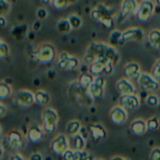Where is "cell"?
I'll list each match as a JSON object with an SVG mask.
<instances>
[{
  "instance_id": "cell-46",
  "label": "cell",
  "mask_w": 160,
  "mask_h": 160,
  "mask_svg": "<svg viewBox=\"0 0 160 160\" xmlns=\"http://www.w3.org/2000/svg\"><path fill=\"white\" fill-rule=\"evenodd\" d=\"M6 112H7V109H6V107L2 104V103L0 102V118H2V116L6 114Z\"/></svg>"
},
{
  "instance_id": "cell-49",
  "label": "cell",
  "mask_w": 160,
  "mask_h": 160,
  "mask_svg": "<svg viewBox=\"0 0 160 160\" xmlns=\"http://www.w3.org/2000/svg\"><path fill=\"white\" fill-rule=\"evenodd\" d=\"M2 152H3V149H2V145L0 144V158L2 157Z\"/></svg>"
},
{
  "instance_id": "cell-39",
  "label": "cell",
  "mask_w": 160,
  "mask_h": 160,
  "mask_svg": "<svg viewBox=\"0 0 160 160\" xmlns=\"http://www.w3.org/2000/svg\"><path fill=\"white\" fill-rule=\"evenodd\" d=\"M151 75L157 80H160V59H158L155 62V65L152 67V70H151Z\"/></svg>"
},
{
  "instance_id": "cell-6",
  "label": "cell",
  "mask_w": 160,
  "mask_h": 160,
  "mask_svg": "<svg viewBox=\"0 0 160 160\" xmlns=\"http://www.w3.org/2000/svg\"><path fill=\"white\" fill-rule=\"evenodd\" d=\"M105 79L102 76H97L94 78L93 82L88 88V92L92 97V99H100L102 98L104 93V87H105Z\"/></svg>"
},
{
  "instance_id": "cell-22",
  "label": "cell",
  "mask_w": 160,
  "mask_h": 160,
  "mask_svg": "<svg viewBox=\"0 0 160 160\" xmlns=\"http://www.w3.org/2000/svg\"><path fill=\"white\" fill-rule=\"evenodd\" d=\"M148 41L155 49L160 52V30L152 29L148 34Z\"/></svg>"
},
{
  "instance_id": "cell-15",
  "label": "cell",
  "mask_w": 160,
  "mask_h": 160,
  "mask_svg": "<svg viewBox=\"0 0 160 160\" xmlns=\"http://www.w3.org/2000/svg\"><path fill=\"white\" fill-rule=\"evenodd\" d=\"M7 142L10 148L18 151L23 147V136L21 135L20 132L12 131L11 133L8 135Z\"/></svg>"
},
{
  "instance_id": "cell-37",
  "label": "cell",
  "mask_w": 160,
  "mask_h": 160,
  "mask_svg": "<svg viewBox=\"0 0 160 160\" xmlns=\"http://www.w3.org/2000/svg\"><path fill=\"white\" fill-rule=\"evenodd\" d=\"M10 48L8 46L7 43L2 42L0 44V59H3V58H7L9 56Z\"/></svg>"
},
{
  "instance_id": "cell-44",
  "label": "cell",
  "mask_w": 160,
  "mask_h": 160,
  "mask_svg": "<svg viewBox=\"0 0 160 160\" xmlns=\"http://www.w3.org/2000/svg\"><path fill=\"white\" fill-rule=\"evenodd\" d=\"M43 159H44V157L41 156L40 153H38V152H34L30 156V160H43Z\"/></svg>"
},
{
  "instance_id": "cell-35",
  "label": "cell",
  "mask_w": 160,
  "mask_h": 160,
  "mask_svg": "<svg viewBox=\"0 0 160 160\" xmlns=\"http://www.w3.org/2000/svg\"><path fill=\"white\" fill-rule=\"evenodd\" d=\"M92 159V157L89 155V152L83 150H75V160H86Z\"/></svg>"
},
{
  "instance_id": "cell-52",
  "label": "cell",
  "mask_w": 160,
  "mask_h": 160,
  "mask_svg": "<svg viewBox=\"0 0 160 160\" xmlns=\"http://www.w3.org/2000/svg\"><path fill=\"white\" fill-rule=\"evenodd\" d=\"M156 2H157V3H158V5H159V6H160V0H156Z\"/></svg>"
},
{
  "instance_id": "cell-40",
  "label": "cell",
  "mask_w": 160,
  "mask_h": 160,
  "mask_svg": "<svg viewBox=\"0 0 160 160\" xmlns=\"http://www.w3.org/2000/svg\"><path fill=\"white\" fill-rule=\"evenodd\" d=\"M62 159H65V160H75V150L71 148H68L62 153Z\"/></svg>"
},
{
  "instance_id": "cell-48",
  "label": "cell",
  "mask_w": 160,
  "mask_h": 160,
  "mask_svg": "<svg viewBox=\"0 0 160 160\" xmlns=\"http://www.w3.org/2000/svg\"><path fill=\"white\" fill-rule=\"evenodd\" d=\"M33 29H34V31H38V30L41 29V20L35 21V23L33 24Z\"/></svg>"
},
{
  "instance_id": "cell-38",
  "label": "cell",
  "mask_w": 160,
  "mask_h": 160,
  "mask_svg": "<svg viewBox=\"0 0 160 160\" xmlns=\"http://www.w3.org/2000/svg\"><path fill=\"white\" fill-rule=\"evenodd\" d=\"M52 5L55 9L57 10H62L64 9L66 6H68V1L67 0H52Z\"/></svg>"
},
{
  "instance_id": "cell-21",
  "label": "cell",
  "mask_w": 160,
  "mask_h": 160,
  "mask_svg": "<svg viewBox=\"0 0 160 160\" xmlns=\"http://www.w3.org/2000/svg\"><path fill=\"white\" fill-rule=\"evenodd\" d=\"M88 131H89L90 135L96 140L104 139V138L107 137V131H105V128L101 124L90 125V126L88 127Z\"/></svg>"
},
{
  "instance_id": "cell-20",
  "label": "cell",
  "mask_w": 160,
  "mask_h": 160,
  "mask_svg": "<svg viewBox=\"0 0 160 160\" xmlns=\"http://www.w3.org/2000/svg\"><path fill=\"white\" fill-rule=\"evenodd\" d=\"M131 131L134 135L136 136H142L147 132V124L144 120L142 118H137V120L133 121L131 124Z\"/></svg>"
},
{
  "instance_id": "cell-10",
  "label": "cell",
  "mask_w": 160,
  "mask_h": 160,
  "mask_svg": "<svg viewBox=\"0 0 160 160\" xmlns=\"http://www.w3.org/2000/svg\"><path fill=\"white\" fill-rule=\"evenodd\" d=\"M69 148V138L66 135L59 134L52 142V150L57 155H62Z\"/></svg>"
},
{
  "instance_id": "cell-29",
  "label": "cell",
  "mask_w": 160,
  "mask_h": 160,
  "mask_svg": "<svg viewBox=\"0 0 160 160\" xmlns=\"http://www.w3.org/2000/svg\"><path fill=\"white\" fill-rule=\"evenodd\" d=\"M11 87L7 82H0V100H6L11 96Z\"/></svg>"
},
{
  "instance_id": "cell-42",
  "label": "cell",
  "mask_w": 160,
  "mask_h": 160,
  "mask_svg": "<svg viewBox=\"0 0 160 160\" xmlns=\"http://www.w3.org/2000/svg\"><path fill=\"white\" fill-rule=\"evenodd\" d=\"M47 16H48V13H47V10L45 9V8H40V9H38V11H36V17H38V19L41 21L45 20V19L47 18Z\"/></svg>"
},
{
  "instance_id": "cell-5",
  "label": "cell",
  "mask_w": 160,
  "mask_h": 160,
  "mask_svg": "<svg viewBox=\"0 0 160 160\" xmlns=\"http://www.w3.org/2000/svg\"><path fill=\"white\" fill-rule=\"evenodd\" d=\"M137 81L139 83L140 88L145 91H157L160 88L158 80L151 73L142 72Z\"/></svg>"
},
{
  "instance_id": "cell-30",
  "label": "cell",
  "mask_w": 160,
  "mask_h": 160,
  "mask_svg": "<svg viewBox=\"0 0 160 160\" xmlns=\"http://www.w3.org/2000/svg\"><path fill=\"white\" fill-rule=\"evenodd\" d=\"M70 57L67 52H62L59 54V57H58V67L62 70H66L67 69V62H68V58Z\"/></svg>"
},
{
  "instance_id": "cell-4",
  "label": "cell",
  "mask_w": 160,
  "mask_h": 160,
  "mask_svg": "<svg viewBox=\"0 0 160 160\" xmlns=\"http://www.w3.org/2000/svg\"><path fill=\"white\" fill-rule=\"evenodd\" d=\"M155 9L156 7L152 0H142V2L138 5L136 17L140 22H146L152 17Z\"/></svg>"
},
{
  "instance_id": "cell-1",
  "label": "cell",
  "mask_w": 160,
  "mask_h": 160,
  "mask_svg": "<svg viewBox=\"0 0 160 160\" xmlns=\"http://www.w3.org/2000/svg\"><path fill=\"white\" fill-rule=\"evenodd\" d=\"M120 54L112 45H108L101 42H93L87 47L85 54V62L90 65L97 60H105L114 66L120 62Z\"/></svg>"
},
{
  "instance_id": "cell-14",
  "label": "cell",
  "mask_w": 160,
  "mask_h": 160,
  "mask_svg": "<svg viewBox=\"0 0 160 160\" xmlns=\"http://www.w3.org/2000/svg\"><path fill=\"white\" fill-rule=\"evenodd\" d=\"M116 89L122 96L124 94H134L136 93V88L134 83L128 78H122L116 82Z\"/></svg>"
},
{
  "instance_id": "cell-45",
  "label": "cell",
  "mask_w": 160,
  "mask_h": 160,
  "mask_svg": "<svg viewBox=\"0 0 160 160\" xmlns=\"http://www.w3.org/2000/svg\"><path fill=\"white\" fill-rule=\"evenodd\" d=\"M10 159H11V160H23V159H24V157H23L22 155H20L19 152H14V153H12V155H11Z\"/></svg>"
},
{
  "instance_id": "cell-9",
  "label": "cell",
  "mask_w": 160,
  "mask_h": 160,
  "mask_svg": "<svg viewBox=\"0 0 160 160\" xmlns=\"http://www.w3.org/2000/svg\"><path fill=\"white\" fill-rule=\"evenodd\" d=\"M35 102V93L30 90H20L16 94V103L21 108H27Z\"/></svg>"
},
{
  "instance_id": "cell-51",
  "label": "cell",
  "mask_w": 160,
  "mask_h": 160,
  "mask_svg": "<svg viewBox=\"0 0 160 160\" xmlns=\"http://www.w3.org/2000/svg\"><path fill=\"white\" fill-rule=\"evenodd\" d=\"M112 159H114V160H116V159H121V160H122V159H125V158H124V157H112Z\"/></svg>"
},
{
  "instance_id": "cell-43",
  "label": "cell",
  "mask_w": 160,
  "mask_h": 160,
  "mask_svg": "<svg viewBox=\"0 0 160 160\" xmlns=\"http://www.w3.org/2000/svg\"><path fill=\"white\" fill-rule=\"evenodd\" d=\"M151 160H160V148L159 147H156L151 150L150 156H149Z\"/></svg>"
},
{
  "instance_id": "cell-8",
  "label": "cell",
  "mask_w": 160,
  "mask_h": 160,
  "mask_svg": "<svg viewBox=\"0 0 160 160\" xmlns=\"http://www.w3.org/2000/svg\"><path fill=\"white\" fill-rule=\"evenodd\" d=\"M120 105H122L127 112H134L140 105V99L134 94H124L120 98Z\"/></svg>"
},
{
  "instance_id": "cell-27",
  "label": "cell",
  "mask_w": 160,
  "mask_h": 160,
  "mask_svg": "<svg viewBox=\"0 0 160 160\" xmlns=\"http://www.w3.org/2000/svg\"><path fill=\"white\" fill-rule=\"evenodd\" d=\"M56 28H57V31L59 32V33H62V34L69 33V32L72 30V28H71L70 22H69L68 19H62V20H59L57 22Z\"/></svg>"
},
{
  "instance_id": "cell-24",
  "label": "cell",
  "mask_w": 160,
  "mask_h": 160,
  "mask_svg": "<svg viewBox=\"0 0 160 160\" xmlns=\"http://www.w3.org/2000/svg\"><path fill=\"white\" fill-rule=\"evenodd\" d=\"M51 101V96L45 90H38L35 92V102L40 105H46Z\"/></svg>"
},
{
  "instance_id": "cell-31",
  "label": "cell",
  "mask_w": 160,
  "mask_h": 160,
  "mask_svg": "<svg viewBox=\"0 0 160 160\" xmlns=\"http://www.w3.org/2000/svg\"><path fill=\"white\" fill-rule=\"evenodd\" d=\"M146 124H147V129H149V131H151V132L157 131L160 126L159 118H158L157 116H152V118H150L149 120H147Z\"/></svg>"
},
{
  "instance_id": "cell-26",
  "label": "cell",
  "mask_w": 160,
  "mask_h": 160,
  "mask_svg": "<svg viewBox=\"0 0 160 160\" xmlns=\"http://www.w3.org/2000/svg\"><path fill=\"white\" fill-rule=\"evenodd\" d=\"M125 41L123 40V35H122V32L118 31V30H113L110 34V44L112 46L116 47L118 45L123 44Z\"/></svg>"
},
{
  "instance_id": "cell-18",
  "label": "cell",
  "mask_w": 160,
  "mask_h": 160,
  "mask_svg": "<svg viewBox=\"0 0 160 160\" xmlns=\"http://www.w3.org/2000/svg\"><path fill=\"white\" fill-rule=\"evenodd\" d=\"M69 148L73 150H83L86 148V139L81 133L71 135L69 138Z\"/></svg>"
},
{
  "instance_id": "cell-34",
  "label": "cell",
  "mask_w": 160,
  "mask_h": 160,
  "mask_svg": "<svg viewBox=\"0 0 160 160\" xmlns=\"http://www.w3.org/2000/svg\"><path fill=\"white\" fill-rule=\"evenodd\" d=\"M78 67H79V59H78L77 57H75V56H70V57L68 58L66 70H75Z\"/></svg>"
},
{
  "instance_id": "cell-17",
  "label": "cell",
  "mask_w": 160,
  "mask_h": 160,
  "mask_svg": "<svg viewBox=\"0 0 160 160\" xmlns=\"http://www.w3.org/2000/svg\"><path fill=\"white\" fill-rule=\"evenodd\" d=\"M111 62H105V60H97V62H93L88 66V71L90 73L97 77V76H101L105 72V68Z\"/></svg>"
},
{
  "instance_id": "cell-53",
  "label": "cell",
  "mask_w": 160,
  "mask_h": 160,
  "mask_svg": "<svg viewBox=\"0 0 160 160\" xmlns=\"http://www.w3.org/2000/svg\"><path fill=\"white\" fill-rule=\"evenodd\" d=\"M1 43H2V41H1V38H0V44H1Z\"/></svg>"
},
{
  "instance_id": "cell-33",
  "label": "cell",
  "mask_w": 160,
  "mask_h": 160,
  "mask_svg": "<svg viewBox=\"0 0 160 160\" xmlns=\"http://www.w3.org/2000/svg\"><path fill=\"white\" fill-rule=\"evenodd\" d=\"M159 102H160L159 98H158V96H156V94L151 93V94H148V96H147L146 103H147V105H149V107H151V108L158 107V105H159Z\"/></svg>"
},
{
  "instance_id": "cell-50",
  "label": "cell",
  "mask_w": 160,
  "mask_h": 160,
  "mask_svg": "<svg viewBox=\"0 0 160 160\" xmlns=\"http://www.w3.org/2000/svg\"><path fill=\"white\" fill-rule=\"evenodd\" d=\"M42 2H44V3H46V5H49V3L52 2V0H41Z\"/></svg>"
},
{
  "instance_id": "cell-47",
  "label": "cell",
  "mask_w": 160,
  "mask_h": 160,
  "mask_svg": "<svg viewBox=\"0 0 160 160\" xmlns=\"http://www.w3.org/2000/svg\"><path fill=\"white\" fill-rule=\"evenodd\" d=\"M7 25V20L3 16H0V28H5Z\"/></svg>"
},
{
  "instance_id": "cell-23",
  "label": "cell",
  "mask_w": 160,
  "mask_h": 160,
  "mask_svg": "<svg viewBox=\"0 0 160 160\" xmlns=\"http://www.w3.org/2000/svg\"><path fill=\"white\" fill-rule=\"evenodd\" d=\"M93 80H94V76L87 70V71H83V72L79 76V81H78V82H79V85L81 86V87L88 90L90 85L93 82Z\"/></svg>"
},
{
  "instance_id": "cell-7",
  "label": "cell",
  "mask_w": 160,
  "mask_h": 160,
  "mask_svg": "<svg viewBox=\"0 0 160 160\" xmlns=\"http://www.w3.org/2000/svg\"><path fill=\"white\" fill-rule=\"evenodd\" d=\"M90 16L94 21L101 22L105 18H113L114 10L109 8L108 6L103 5V3H99L97 7H94L92 9V11L90 12Z\"/></svg>"
},
{
  "instance_id": "cell-54",
  "label": "cell",
  "mask_w": 160,
  "mask_h": 160,
  "mask_svg": "<svg viewBox=\"0 0 160 160\" xmlns=\"http://www.w3.org/2000/svg\"><path fill=\"white\" fill-rule=\"evenodd\" d=\"M0 134H1V128H0Z\"/></svg>"
},
{
  "instance_id": "cell-2",
  "label": "cell",
  "mask_w": 160,
  "mask_h": 160,
  "mask_svg": "<svg viewBox=\"0 0 160 160\" xmlns=\"http://www.w3.org/2000/svg\"><path fill=\"white\" fill-rule=\"evenodd\" d=\"M42 120L44 123V131L47 134H52L56 131L58 123V114L52 108H46L42 112Z\"/></svg>"
},
{
  "instance_id": "cell-12",
  "label": "cell",
  "mask_w": 160,
  "mask_h": 160,
  "mask_svg": "<svg viewBox=\"0 0 160 160\" xmlns=\"http://www.w3.org/2000/svg\"><path fill=\"white\" fill-rule=\"evenodd\" d=\"M123 40L125 42H142L145 38V33L140 28H131L122 32Z\"/></svg>"
},
{
  "instance_id": "cell-11",
  "label": "cell",
  "mask_w": 160,
  "mask_h": 160,
  "mask_svg": "<svg viewBox=\"0 0 160 160\" xmlns=\"http://www.w3.org/2000/svg\"><path fill=\"white\" fill-rule=\"evenodd\" d=\"M127 113L128 112L122 105H116V107L112 108V110L110 111V118L114 124L122 125L127 121Z\"/></svg>"
},
{
  "instance_id": "cell-41",
  "label": "cell",
  "mask_w": 160,
  "mask_h": 160,
  "mask_svg": "<svg viewBox=\"0 0 160 160\" xmlns=\"http://www.w3.org/2000/svg\"><path fill=\"white\" fill-rule=\"evenodd\" d=\"M100 23L105 28V29H110V30H111V29H113V27H114L113 18H105V19H103V20L101 21Z\"/></svg>"
},
{
  "instance_id": "cell-36",
  "label": "cell",
  "mask_w": 160,
  "mask_h": 160,
  "mask_svg": "<svg viewBox=\"0 0 160 160\" xmlns=\"http://www.w3.org/2000/svg\"><path fill=\"white\" fill-rule=\"evenodd\" d=\"M10 2L8 0H0V16H5L10 11Z\"/></svg>"
},
{
  "instance_id": "cell-28",
  "label": "cell",
  "mask_w": 160,
  "mask_h": 160,
  "mask_svg": "<svg viewBox=\"0 0 160 160\" xmlns=\"http://www.w3.org/2000/svg\"><path fill=\"white\" fill-rule=\"evenodd\" d=\"M11 33L17 40H22L25 36V34L28 33V27L27 25H18V27H14L13 29H12Z\"/></svg>"
},
{
  "instance_id": "cell-16",
  "label": "cell",
  "mask_w": 160,
  "mask_h": 160,
  "mask_svg": "<svg viewBox=\"0 0 160 160\" xmlns=\"http://www.w3.org/2000/svg\"><path fill=\"white\" fill-rule=\"evenodd\" d=\"M124 72H125V76H126V78H128V79H131V80H138L140 73H142V71H140L139 64H137V62H128V64L125 65Z\"/></svg>"
},
{
  "instance_id": "cell-19",
  "label": "cell",
  "mask_w": 160,
  "mask_h": 160,
  "mask_svg": "<svg viewBox=\"0 0 160 160\" xmlns=\"http://www.w3.org/2000/svg\"><path fill=\"white\" fill-rule=\"evenodd\" d=\"M28 138L31 142H40L44 138V129L38 125H32L28 129Z\"/></svg>"
},
{
  "instance_id": "cell-13",
  "label": "cell",
  "mask_w": 160,
  "mask_h": 160,
  "mask_svg": "<svg viewBox=\"0 0 160 160\" xmlns=\"http://www.w3.org/2000/svg\"><path fill=\"white\" fill-rule=\"evenodd\" d=\"M138 1L137 0H123L121 6V17L123 19L136 14L138 9Z\"/></svg>"
},
{
  "instance_id": "cell-25",
  "label": "cell",
  "mask_w": 160,
  "mask_h": 160,
  "mask_svg": "<svg viewBox=\"0 0 160 160\" xmlns=\"http://www.w3.org/2000/svg\"><path fill=\"white\" fill-rule=\"evenodd\" d=\"M82 126H81V123L79 121H76V120H72L70 122L67 123V126H66V132L69 136L71 135H75V134H78L80 133Z\"/></svg>"
},
{
  "instance_id": "cell-32",
  "label": "cell",
  "mask_w": 160,
  "mask_h": 160,
  "mask_svg": "<svg viewBox=\"0 0 160 160\" xmlns=\"http://www.w3.org/2000/svg\"><path fill=\"white\" fill-rule=\"evenodd\" d=\"M68 20L70 22V25L72 29L77 30L79 29L81 25H82V20L79 16H76V14H71V16L68 17Z\"/></svg>"
},
{
  "instance_id": "cell-3",
  "label": "cell",
  "mask_w": 160,
  "mask_h": 160,
  "mask_svg": "<svg viewBox=\"0 0 160 160\" xmlns=\"http://www.w3.org/2000/svg\"><path fill=\"white\" fill-rule=\"evenodd\" d=\"M56 57L55 47L52 44H43L35 51V58L43 64H49Z\"/></svg>"
}]
</instances>
